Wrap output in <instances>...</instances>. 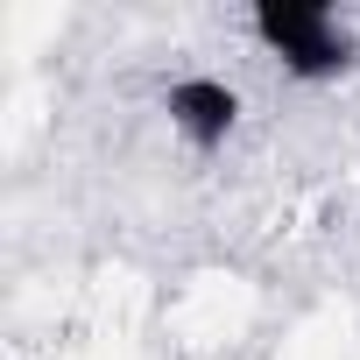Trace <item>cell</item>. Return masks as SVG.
<instances>
[{
	"instance_id": "6da1fadb",
	"label": "cell",
	"mask_w": 360,
	"mask_h": 360,
	"mask_svg": "<svg viewBox=\"0 0 360 360\" xmlns=\"http://www.w3.org/2000/svg\"><path fill=\"white\" fill-rule=\"evenodd\" d=\"M248 43L290 78V85H339L360 64V22L339 8H304V0H269L248 15Z\"/></svg>"
},
{
	"instance_id": "7a4b0ae2",
	"label": "cell",
	"mask_w": 360,
	"mask_h": 360,
	"mask_svg": "<svg viewBox=\"0 0 360 360\" xmlns=\"http://www.w3.org/2000/svg\"><path fill=\"white\" fill-rule=\"evenodd\" d=\"M162 120L191 155H219L240 127V85H226L219 71H184L162 85Z\"/></svg>"
}]
</instances>
